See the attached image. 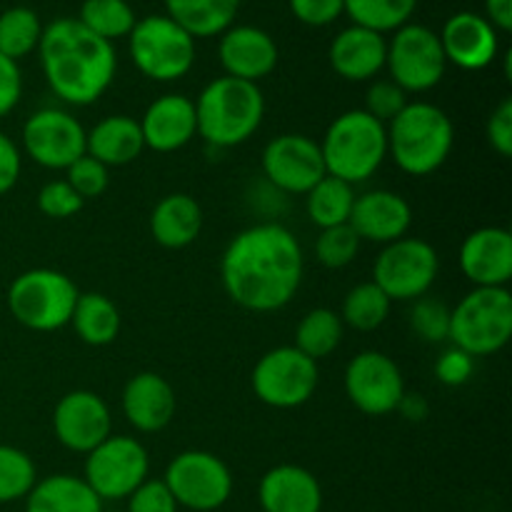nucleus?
<instances>
[{
	"instance_id": "nucleus-27",
	"label": "nucleus",
	"mask_w": 512,
	"mask_h": 512,
	"mask_svg": "<svg viewBox=\"0 0 512 512\" xmlns=\"http://www.w3.org/2000/svg\"><path fill=\"white\" fill-rule=\"evenodd\" d=\"M145 150L138 120L130 115H108L85 133V153L105 168H123Z\"/></svg>"
},
{
	"instance_id": "nucleus-17",
	"label": "nucleus",
	"mask_w": 512,
	"mask_h": 512,
	"mask_svg": "<svg viewBox=\"0 0 512 512\" xmlns=\"http://www.w3.org/2000/svg\"><path fill=\"white\" fill-rule=\"evenodd\" d=\"M53 433L70 453L88 455L113 435L108 403L93 390H70L53 410Z\"/></svg>"
},
{
	"instance_id": "nucleus-7",
	"label": "nucleus",
	"mask_w": 512,
	"mask_h": 512,
	"mask_svg": "<svg viewBox=\"0 0 512 512\" xmlns=\"http://www.w3.org/2000/svg\"><path fill=\"white\" fill-rule=\"evenodd\" d=\"M512 338V295L508 288H473L450 310L448 340L473 358L500 353Z\"/></svg>"
},
{
	"instance_id": "nucleus-33",
	"label": "nucleus",
	"mask_w": 512,
	"mask_h": 512,
	"mask_svg": "<svg viewBox=\"0 0 512 512\" xmlns=\"http://www.w3.org/2000/svg\"><path fill=\"white\" fill-rule=\"evenodd\" d=\"M393 300L373 283H360L353 290H348L343 300V310H340V320L348 328L360 330V333H373L380 325L388 320Z\"/></svg>"
},
{
	"instance_id": "nucleus-16",
	"label": "nucleus",
	"mask_w": 512,
	"mask_h": 512,
	"mask_svg": "<svg viewBox=\"0 0 512 512\" xmlns=\"http://www.w3.org/2000/svg\"><path fill=\"white\" fill-rule=\"evenodd\" d=\"M260 168L273 188L288 195H308L328 175L320 143L303 133H283L268 140L260 155Z\"/></svg>"
},
{
	"instance_id": "nucleus-38",
	"label": "nucleus",
	"mask_w": 512,
	"mask_h": 512,
	"mask_svg": "<svg viewBox=\"0 0 512 512\" xmlns=\"http://www.w3.org/2000/svg\"><path fill=\"white\" fill-rule=\"evenodd\" d=\"M360 245H363V240L355 235V230L348 223L335 225V228L320 230L318 240H315V258L323 268H348L358 258Z\"/></svg>"
},
{
	"instance_id": "nucleus-35",
	"label": "nucleus",
	"mask_w": 512,
	"mask_h": 512,
	"mask_svg": "<svg viewBox=\"0 0 512 512\" xmlns=\"http://www.w3.org/2000/svg\"><path fill=\"white\" fill-rule=\"evenodd\" d=\"M78 20L90 33L113 43L118 38H128L138 18L128 0H83Z\"/></svg>"
},
{
	"instance_id": "nucleus-14",
	"label": "nucleus",
	"mask_w": 512,
	"mask_h": 512,
	"mask_svg": "<svg viewBox=\"0 0 512 512\" xmlns=\"http://www.w3.org/2000/svg\"><path fill=\"white\" fill-rule=\"evenodd\" d=\"M85 133L78 118L63 108H40L23 123V150L48 170H68L85 155Z\"/></svg>"
},
{
	"instance_id": "nucleus-4",
	"label": "nucleus",
	"mask_w": 512,
	"mask_h": 512,
	"mask_svg": "<svg viewBox=\"0 0 512 512\" xmlns=\"http://www.w3.org/2000/svg\"><path fill=\"white\" fill-rule=\"evenodd\" d=\"M388 155L403 173L425 178L448 163L455 143L450 115L428 100L405 105L388 125Z\"/></svg>"
},
{
	"instance_id": "nucleus-25",
	"label": "nucleus",
	"mask_w": 512,
	"mask_h": 512,
	"mask_svg": "<svg viewBox=\"0 0 512 512\" xmlns=\"http://www.w3.org/2000/svg\"><path fill=\"white\" fill-rule=\"evenodd\" d=\"M385 55H388L385 35L355 23L340 30L328 50L333 70L350 83L373 80L385 68Z\"/></svg>"
},
{
	"instance_id": "nucleus-20",
	"label": "nucleus",
	"mask_w": 512,
	"mask_h": 512,
	"mask_svg": "<svg viewBox=\"0 0 512 512\" xmlns=\"http://www.w3.org/2000/svg\"><path fill=\"white\" fill-rule=\"evenodd\" d=\"M445 60L460 70H483L498 58L500 35L485 15L458 10L443 23L438 33Z\"/></svg>"
},
{
	"instance_id": "nucleus-21",
	"label": "nucleus",
	"mask_w": 512,
	"mask_h": 512,
	"mask_svg": "<svg viewBox=\"0 0 512 512\" xmlns=\"http://www.w3.org/2000/svg\"><path fill=\"white\" fill-rule=\"evenodd\" d=\"M348 225L360 240L388 245L408 235L413 225V208L403 195L393 190H368L355 195Z\"/></svg>"
},
{
	"instance_id": "nucleus-29",
	"label": "nucleus",
	"mask_w": 512,
	"mask_h": 512,
	"mask_svg": "<svg viewBox=\"0 0 512 512\" xmlns=\"http://www.w3.org/2000/svg\"><path fill=\"white\" fill-rule=\"evenodd\" d=\"M240 0H165V15L193 38L225 33L238 15Z\"/></svg>"
},
{
	"instance_id": "nucleus-18",
	"label": "nucleus",
	"mask_w": 512,
	"mask_h": 512,
	"mask_svg": "<svg viewBox=\"0 0 512 512\" xmlns=\"http://www.w3.org/2000/svg\"><path fill=\"white\" fill-rule=\"evenodd\" d=\"M460 273L475 288H508L512 278V233L485 225L463 240L458 253Z\"/></svg>"
},
{
	"instance_id": "nucleus-45",
	"label": "nucleus",
	"mask_w": 512,
	"mask_h": 512,
	"mask_svg": "<svg viewBox=\"0 0 512 512\" xmlns=\"http://www.w3.org/2000/svg\"><path fill=\"white\" fill-rule=\"evenodd\" d=\"M485 138H488L490 148H493L500 158H510L512 155V98L500 100L498 108L490 113L488 125H485Z\"/></svg>"
},
{
	"instance_id": "nucleus-32",
	"label": "nucleus",
	"mask_w": 512,
	"mask_h": 512,
	"mask_svg": "<svg viewBox=\"0 0 512 512\" xmlns=\"http://www.w3.org/2000/svg\"><path fill=\"white\" fill-rule=\"evenodd\" d=\"M345 335V325L340 313L330 308H315L303 315L295 330V348L310 360H323L340 348Z\"/></svg>"
},
{
	"instance_id": "nucleus-30",
	"label": "nucleus",
	"mask_w": 512,
	"mask_h": 512,
	"mask_svg": "<svg viewBox=\"0 0 512 512\" xmlns=\"http://www.w3.org/2000/svg\"><path fill=\"white\" fill-rule=\"evenodd\" d=\"M120 310L108 295L103 293H80L78 303L73 308V325L75 335L90 348H105L115 343L120 335Z\"/></svg>"
},
{
	"instance_id": "nucleus-44",
	"label": "nucleus",
	"mask_w": 512,
	"mask_h": 512,
	"mask_svg": "<svg viewBox=\"0 0 512 512\" xmlns=\"http://www.w3.org/2000/svg\"><path fill=\"white\" fill-rule=\"evenodd\" d=\"M128 512H178L173 493L160 480H145L128 498Z\"/></svg>"
},
{
	"instance_id": "nucleus-28",
	"label": "nucleus",
	"mask_w": 512,
	"mask_h": 512,
	"mask_svg": "<svg viewBox=\"0 0 512 512\" xmlns=\"http://www.w3.org/2000/svg\"><path fill=\"white\" fill-rule=\"evenodd\" d=\"M25 512H103V500L83 478L58 473L33 485L25 495Z\"/></svg>"
},
{
	"instance_id": "nucleus-48",
	"label": "nucleus",
	"mask_w": 512,
	"mask_h": 512,
	"mask_svg": "<svg viewBox=\"0 0 512 512\" xmlns=\"http://www.w3.org/2000/svg\"><path fill=\"white\" fill-rule=\"evenodd\" d=\"M23 173V153L10 135L0 130V195L10 193Z\"/></svg>"
},
{
	"instance_id": "nucleus-51",
	"label": "nucleus",
	"mask_w": 512,
	"mask_h": 512,
	"mask_svg": "<svg viewBox=\"0 0 512 512\" xmlns=\"http://www.w3.org/2000/svg\"><path fill=\"white\" fill-rule=\"evenodd\" d=\"M103 512H108V510H103ZM113 512H118V510H113Z\"/></svg>"
},
{
	"instance_id": "nucleus-43",
	"label": "nucleus",
	"mask_w": 512,
	"mask_h": 512,
	"mask_svg": "<svg viewBox=\"0 0 512 512\" xmlns=\"http://www.w3.org/2000/svg\"><path fill=\"white\" fill-rule=\"evenodd\" d=\"M475 373V358L468 355L465 350L450 345L448 350L440 353V358L435 360V378L438 383L448 385V388H460V385L468 383Z\"/></svg>"
},
{
	"instance_id": "nucleus-2",
	"label": "nucleus",
	"mask_w": 512,
	"mask_h": 512,
	"mask_svg": "<svg viewBox=\"0 0 512 512\" xmlns=\"http://www.w3.org/2000/svg\"><path fill=\"white\" fill-rule=\"evenodd\" d=\"M38 55L48 88L73 108L103 98L118 73L113 43L90 33L78 18H55L43 25Z\"/></svg>"
},
{
	"instance_id": "nucleus-13",
	"label": "nucleus",
	"mask_w": 512,
	"mask_h": 512,
	"mask_svg": "<svg viewBox=\"0 0 512 512\" xmlns=\"http://www.w3.org/2000/svg\"><path fill=\"white\" fill-rule=\"evenodd\" d=\"M150 458L140 440L110 435L85 455L83 480L100 500H125L148 480Z\"/></svg>"
},
{
	"instance_id": "nucleus-11",
	"label": "nucleus",
	"mask_w": 512,
	"mask_h": 512,
	"mask_svg": "<svg viewBox=\"0 0 512 512\" xmlns=\"http://www.w3.org/2000/svg\"><path fill=\"white\" fill-rule=\"evenodd\" d=\"M385 68L405 93H428L445 78L448 60L438 33L423 23H405L388 40Z\"/></svg>"
},
{
	"instance_id": "nucleus-10",
	"label": "nucleus",
	"mask_w": 512,
	"mask_h": 512,
	"mask_svg": "<svg viewBox=\"0 0 512 512\" xmlns=\"http://www.w3.org/2000/svg\"><path fill=\"white\" fill-rule=\"evenodd\" d=\"M318 383V363L300 353L295 345L268 350L250 375L255 398L275 410H295L305 405L318 390Z\"/></svg>"
},
{
	"instance_id": "nucleus-23",
	"label": "nucleus",
	"mask_w": 512,
	"mask_h": 512,
	"mask_svg": "<svg viewBox=\"0 0 512 512\" xmlns=\"http://www.w3.org/2000/svg\"><path fill=\"white\" fill-rule=\"evenodd\" d=\"M138 125L145 148L153 153H175L198 135L195 103L188 95L165 93L145 108Z\"/></svg>"
},
{
	"instance_id": "nucleus-12",
	"label": "nucleus",
	"mask_w": 512,
	"mask_h": 512,
	"mask_svg": "<svg viewBox=\"0 0 512 512\" xmlns=\"http://www.w3.org/2000/svg\"><path fill=\"white\" fill-rule=\"evenodd\" d=\"M163 483L173 493L178 508L213 512L233 495V473L228 463L208 450H185L168 463Z\"/></svg>"
},
{
	"instance_id": "nucleus-6",
	"label": "nucleus",
	"mask_w": 512,
	"mask_h": 512,
	"mask_svg": "<svg viewBox=\"0 0 512 512\" xmlns=\"http://www.w3.org/2000/svg\"><path fill=\"white\" fill-rule=\"evenodd\" d=\"M78 285L73 278L53 268H30L20 273L8 288V310L23 328L33 333H55L70 325L78 303Z\"/></svg>"
},
{
	"instance_id": "nucleus-39",
	"label": "nucleus",
	"mask_w": 512,
	"mask_h": 512,
	"mask_svg": "<svg viewBox=\"0 0 512 512\" xmlns=\"http://www.w3.org/2000/svg\"><path fill=\"white\" fill-rule=\"evenodd\" d=\"M410 328L425 343H445L450 335V308L440 298L423 295L413 300Z\"/></svg>"
},
{
	"instance_id": "nucleus-49",
	"label": "nucleus",
	"mask_w": 512,
	"mask_h": 512,
	"mask_svg": "<svg viewBox=\"0 0 512 512\" xmlns=\"http://www.w3.org/2000/svg\"><path fill=\"white\" fill-rule=\"evenodd\" d=\"M485 18L498 33L512 30V0H485Z\"/></svg>"
},
{
	"instance_id": "nucleus-9",
	"label": "nucleus",
	"mask_w": 512,
	"mask_h": 512,
	"mask_svg": "<svg viewBox=\"0 0 512 512\" xmlns=\"http://www.w3.org/2000/svg\"><path fill=\"white\" fill-rule=\"evenodd\" d=\"M440 273L438 250L423 238H405L383 245L373 265V283L393 303H413L430 293Z\"/></svg>"
},
{
	"instance_id": "nucleus-8",
	"label": "nucleus",
	"mask_w": 512,
	"mask_h": 512,
	"mask_svg": "<svg viewBox=\"0 0 512 512\" xmlns=\"http://www.w3.org/2000/svg\"><path fill=\"white\" fill-rule=\"evenodd\" d=\"M128 48L135 68L158 83L185 78L195 63V38L168 15H145L135 20Z\"/></svg>"
},
{
	"instance_id": "nucleus-37",
	"label": "nucleus",
	"mask_w": 512,
	"mask_h": 512,
	"mask_svg": "<svg viewBox=\"0 0 512 512\" xmlns=\"http://www.w3.org/2000/svg\"><path fill=\"white\" fill-rule=\"evenodd\" d=\"M38 483V470L25 450L0 445V505L25 500Z\"/></svg>"
},
{
	"instance_id": "nucleus-22",
	"label": "nucleus",
	"mask_w": 512,
	"mask_h": 512,
	"mask_svg": "<svg viewBox=\"0 0 512 512\" xmlns=\"http://www.w3.org/2000/svg\"><path fill=\"white\" fill-rule=\"evenodd\" d=\"M120 408H123L130 428L153 435L173 423L178 398H175L173 385L163 375L145 370V373L133 375L125 383L123 395H120Z\"/></svg>"
},
{
	"instance_id": "nucleus-3",
	"label": "nucleus",
	"mask_w": 512,
	"mask_h": 512,
	"mask_svg": "<svg viewBox=\"0 0 512 512\" xmlns=\"http://www.w3.org/2000/svg\"><path fill=\"white\" fill-rule=\"evenodd\" d=\"M193 103L198 135L213 148L248 143L265 118V95L260 85L230 75L210 80Z\"/></svg>"
},
{
	"instance_id": "nucleus-36",
	"label": "nucleus",
	"mask_w": 512,
	"mask_h": 512,
	"mask_svg": "<svg viewBox=\"0 0 512 512\" xmlns=\"http://www.w3.org/2000/svg\"><path fill=\"white\" fill-rule=\"evenodd\" d=\"M415 8L418 0H345V13L353 18L355 25L383 35L410 23Z\"/></svg>"
},
{
	"instance_id": "nucleus-24",
	"label": "nucleus",
	"mask_w": 512,
	"mask_h": 512,
	"mask_svg": "<svg viewBox=\"0 0 512 512\" xmlns=\"http://www.w3.org/2000/svg\"><path fill=\"white\" fill-rule=\"evenodd\" d=\"M258 503L263 512H320L323 488L303 465H275L260 478Z\"/></svg>"
},
{
	"instance_id": "nucleus-15",
	"label": "nucleus",
	"mask_w": 512,
	"mask_h": 512,
	"mask_svg": "<svg viewBox=\"0 0 512 512\" xmlns=\"http://www.w3.org/2000/svg\"><path fill=\"white\" fill-rule=\"evenodd\" d=\"M343 385L350 403L370 418L395 413L408 393L398 363L380 350H363L355 355L345 368Z\"/></svg>"
},
{
	"instance_id": "nucleus-1",
	"label": "nucleus",
	"mask_w": 512,
	"mask_h": 512,
	"mask_svg": "<svg viewBox=\"0 0 512 512\" xmlns=\"http://www.w3.org/2000/svg\"><path fill=\"white\" fill-rule=\"evenodd\" d=\"M305 253L293 230L258 223L240 230L220 258V280L238 308L250 313L283 310L298 295Z\"/></svg>"
},
{
	"instance_id": "nucleus-41",
	"label": "nucleus",
	"mask_w": 512,
	"mask_h": 512,
	"mask_svg": "<svg viewBox=\"0 0 512 512\" xmlns=\"http://www.w3.org/2000/svg\"><path fill=\"white\" fill-rule=\"evenodd\" d=\"M408 93H405L400 85H395L393 80H373L365 90V113L373 115L375 120L388 125L400 110L408 105Z\"/></svg>"
},
{
	"instance_id": "nucleus-47",
	"label": "nucleus",
	"mask_w": 512,
	"mask_h": 512,
	"mask_svg": "<svg viewBox=\"0 0 512 512\" xmlns=\"http://www.w3.org/2000/svg\"><path fill=\"white\" fill-rule=\"evenodd\" d=\"M23 98V73L15 60L0 53V118L13 113Z\"/></svg>"
},
{
	"instance_id": "nucleus-26",
	"label": "nucleus",
	"mask_w": 512,
	"mask_h": 512,
	"mask_svg": "<svg viewBox=\"0 0 512 512\" xmlns=\"http://www.w3.org/2000/svg\"><path fill=\"white\" fill-rule=\"evenodd\" d=\"M200 230H203V208L188 193L165 195L150 213V233L160 248H188L198 240Z\"/></svg>"
},
{
	"instance_id": "nucleus-42",
	"label": "nucleus",
	"mask_w": 512,
	"mask_h": 512,
	"mask_svg": "<svg viewBox=\"0 0 512 512\" xmlns=\"http://www.w3.org/2000/svg\"><path fill=\"white\" fill-rule=\"evenodd\" d=\"M85 200L68 185V180H50L38 193V210L45 218L68 220L83 210Z\"/></svg>"
},
{
	"instance_id": "nucleus-40",
	"label": "nucleus",
	"mask_w": 512,
	"mask_h": 512,
	"mask_svg": "<svg viewBox=\"0 0 512 512\" xmlns=\"http://www.w3.org/2000/svg\"><path fill=\"white\" fill-rule=\"evenodd\" d=\"M65 180L83 200L100 198L110 185V168H105L103 163L85 153L83 158H78L65 170Z\"/></svg>"
},
{
	"instance_id": "nucleus-31",
	"label": "nucleus",
	"mask_w": 512,
	"mask_h": 512,
	"mask_svg": "<svg viewBox=\"0 0 512 512\" xmlns=\"http://www.w3.org/2000/svg\"><path fill=\"white\" fill-rule=\"evenodd\" d=\"M355 203V188L345 180L325 175L308 195H305V210H308L310 223L320 230L345 225L350 220V210Z\"/></svg>"
},
{
	"instance_id": "nucleus-19",
	"label": "nucleus",
	"mask_w": 512,
	"mask_h": 512,
	"mask_svg": "<svg viewBox=\"0 0 512 512\" xmlns=\"http://www.w3.org/2000/svg\"><path fill=\"white\" fill-rule=\"evenodd\" d=\"M218 58L225 75L258 83L273 73L280 50L273 35L260 25H230L220 33Z\"/></svg>"
},
{
	"instance_id": "nucleus-46",
	"label": "nucleus",
	"mask_w": 512,
	"mask_h": 512,
	"mask_svg": "<svg viewBox=\"0 0 512 512\" xmlns=\"http://www.w3.org/2000/svg\"><path fill=\"white\" fill-rule=\"evenodd\" d=\"M295 18L313 28L335 23L345 13V0H288Z\"/></svg>"
},
{
	"instance_id": "nucleus-5",
	"label": "nucleus",
	"mask_w": 512,
	"mask_h": 512,
	"mask_svg": "<svg viewBox=\"0 0 512 512\" xmlns=\"http://www.w3.org/2000/svg\"><path fill=\"white\" fill-rule=\"evenodd\" d=\"M320 153L325 173L355 188L373 178L388 158V128L363 108L345 110L325 130Z\"/></svg>"
},
{
	"instance_id": "nucleus-34",
	"label": "nucleus",
	"mask_w": 512,
	"mask_h": 512,
	"mask_svg": "<svg viewBox=\"0 0 512 512\" xmlns=\"http://www.w3.org/2000/svg\"><path fill=\"white\" fill-rule=\"evenodd\" d=\"M40 35H43V23L33 8L13 5L0 13V53L5 58L18 63L20 58L38 50Z\"/></svg>"
},
{
	"instance_id": "nucleus-50",
	"label": "nucleus",
	"mask_w": 512,
	"mask_h": 512,
	"mask_svg": "<svg viewBox=\"0 0 512 512\" xmlns=\"http://www.w3.org/2000/svg\"><path fill=\"white\" fill-rule=\"evenodd\" d=\"M395 413H400L405 420H410V423H423L430 413V403L425 400V395L405 393Z\"/></svg>"
}]
</instances>
